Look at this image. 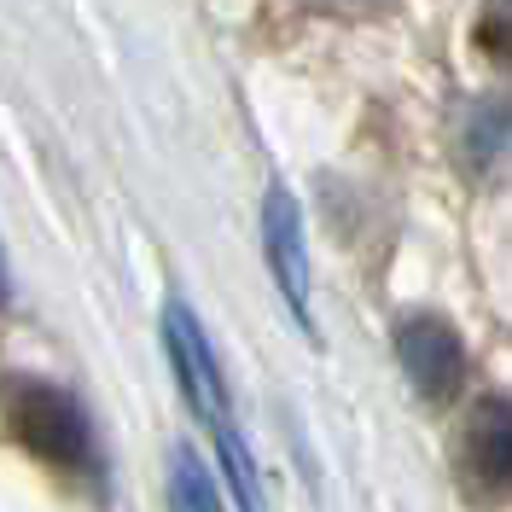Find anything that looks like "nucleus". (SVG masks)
<instances>
[{"instance_id":"1","label":"nucleus","mask_w":512,"mask_h":512,"mask_svg":"<svg viewBox=\"0 0 512 512\" xmlns=\"http://www.w3.org/2000/svg\"><path fill=\"white\" fill-rule=\"evenodd\" d=\"M6 431L30 448L35 460H47L53 472H82L94 478V431L88 414L76 408V396H64L59 384L47 379H12L0 396Z\"/></svg>"},{"instance_id":"3","label":"nucleus","mask_w":512,"mask_h":512,"mask_svg":"<svg viewBox=\"0 0 512 512\" xmlns=\"http://www.w3.org/2000/svg\"><path fill=\"white\" fill-rule=\"evenodd\" d=\"M396 355H402L408 384H414L431 408L454 402V390H460V379H466V350H460V338H454L448 320L408 315L402 326H396Z\"/></svg>"},{"instance_id":"7","label":"nucleus","mask_w":512,"mask_h":512,"mask_svg":"<svg viewBox=\"0 0 512 512\" xmlns=\"http://www.w3.org/2000/svg\"><path fill=\"white\" fill-rule=\"evenodd\" d=\"M169 483H175V501H181V512H227V507H222V489H216V478L204 472V460H198L192 448H175Z\"/></svg>"},{"instance_id":"9","label":"nucleus","mask_w":512,"mask_h":512,"mask_svg":"<svg viewBox=\"0 0 512 512\" xmlns=\"http://www.w3.org/2000/svg\"><path fill=\"white\" fill-rule=\"evenodd\" d=\"M315 12H332V18H367V12H384L396 0H309Z\"/></svg>"},{"instance_id":"8","label":"nucleus","mask_w":512,"mask_h":512,"mask_svg":"<svg viewBox=\"0 0 512 512\" xmlns=\"http://www.w3.org/2000/svg\"><path fill=\"white\" fill-rule=\"evenodd\" d=\"M478 53L495 59L501 70H512V0H483L478 12Z\"/></svg>"},{"instance_id":"6","label":"nucleus","mask_w":512,"mask_h":512,"mask_svg":"<svg viewBox=\"0 0 512 512\" xmlns=\"http://www.w3.org/2000/svg\"><path fill=\"white\" fill-rule=\"evenodd\" d=\"M460 163L478 181H507L512 175V99H478L460 117Z\"/></svg>"},{"instance_id":"2","label":"nucleus","mask_w":512,"mask_h":512,"mask_svg":"<svg viewBox=\"0 0 512 512\" xmlns=\"http://www.w3.org/2000/svg\"><path fill=\"white\" fill-rule=\"evenodd\" d=\"M454 483L472 507H507L512 501V402L478 396L454 437Z\"/></svg>"},{"instance_id":"4","label":"nucleus","mask_w":512,"mask_h":512,"mask_svg":"<svg viewBox=\"0 0 512 512\" xmlns=\"http://www.w3.org/2000/svg\"><path fill=\"white\" fill-rule=\"evenodd\" d=\"M262 239H268V268L280 280V297L297 315V326L315 338V320H309V251H303V216H297V198L286 187H268L262 198Z\"/></svg>"},{"instance_id":"10","label":"nucleus","mask_w":512,"mask_h":512,"mask_svg":"<svg viewBox=\"0 0 512 512\" xmlns=\"http://www.w3.org/2000/svg\"><path fill=\"white\" fill-rule=\"evenodd\" d=\"M0 309H6V256H0Z\"/></svg>"},{"instance_id":"5","label":"nucleus","mask_w":512,"mask_h":512,"mask_svg":"<svg viewBox=\"0 0 512 512\" xmlns=\"http://www.w3.org/2000/svg\"><path fill=\"white\" fill-rule=\"evenodd\" d=\"M163 344H169V367L187 390V402L198 408V419H222L227 390H222V373H216V355H210V338L198 332V320L181 303L163 309Z\"/></svg>"}]
</instances>
